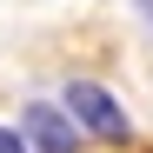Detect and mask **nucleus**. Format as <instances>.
Segmentation results:
<instances>
[{"instance_id": "1", "label": "nucleus", "mask_w": 153, "mask_h": 153, "mask_svg": "<svg viewBox=\"0 0 153 153\" xmlns=\"http://www.w3.org/2000/svg\"><path fill=\"white\" fill-rule=\"evenodd\" d=\"M67 113H73V126H87L93 140H126L120 100H113L107 87H93V80H73V87H67Z\"/></svg>"}, {"instance_id": "2", "label": "nucleus", "mask_w": 153, "mask_h": 153, "mask_svg": "<svg viewBox=\"0 0 153 153\" xmlns=\"http://www.w3.org/2000/svg\"><path fill=\"white\" fill-rule=\"evenodd\" d=\"M27 140L40 146V153H73V120L60 113V107H27Z\"/></svg>"}, {"instance_id": "3", "label": "nucleus", "mask_w": 153, "mask_h": 153, "mask_svg": "<svg viewBox=\"0 0 153 153\" xmlns=\"http://www.w3.org/2000/svg\"><path fill=\"white\" fill-rule=\"evenodd\" d=\"M0 153H27V140H20L13 126H0Z\"/></svg>"}, {"instance_id": "4", "label": "nucleus", "mask_w": 153, "mask_h": 153, "mask_svg": "<svg viewBox=\"0 0 153 153\" xmlns=\"http://www.w3.org/2000/svg\"><path fill=\"white\" fill-rule=\"evenodd\" d=\"M140 7H146V20H153V0H140Z\"/></svg>"}]
</instances>
